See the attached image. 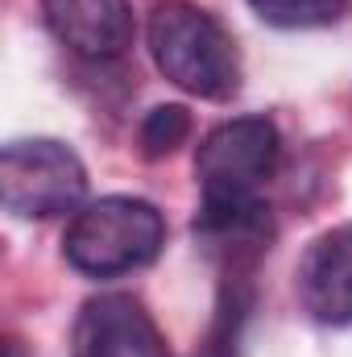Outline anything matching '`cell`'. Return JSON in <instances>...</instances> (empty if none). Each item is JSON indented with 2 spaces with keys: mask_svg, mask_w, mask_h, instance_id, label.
Segmentation results:
<instances>
[{
  "mask_svg": "<svg viewBox=\"0 0 352 357\" xmlns=\"http://www.w3.org/2000/svg\"><path fill=\"white\" fill-rule=\"evenodd\" d=\"M150 54L158 71L199 100H232L241 88V54L228 29L186 0H162L150 13Z\"/></svg>",
  "mask_w": 352,
  "mask_h": 357,
  "instance_id": "cell-1",
  "label": "cell"
},
{
  "mask_svg": "<svg viewBox=\"0 0 352 357\" xmlns=\"http://www.w3.org/2000/svg\"><path fill=\"white\" fill-rule=\"evenodd\" d=\"M166 245V220L150 199L108 195L75 212L63 258L88 278H116L150 266Z\"/></svg>",
  "mask_w": 352,
  "mask_h": 357,
  "instance_id": "cell-2",
  "label": "cell"
},
{
  "mask_svg": "<svg viewBox=\"0 0 352 357\" xmlns=\"http://www.w3.org/2000/svg\"><path fill=\"white\" fill-rule=\"evenodd\" d=\"M88 195V171L79 154L54 137L8 142L0 154V199L21 220L67 216Z\"/></svg>",
  "mask_w": 352,
  "mask_h": 357,
  "instance_id": "cell-3",
  "label": "cell"
},
{
  "mask_svg": "<svg viewBox=\"0 0 352 357\" xmlns=\"http://www.w3.org/2000/svg\"><path fill=\"white\" fill-rule=\"evenodd\" d=\"M282 158V137L269 116H237L216 125L195 154L203 199H257Z\"/></svg>",
  "mask_w": 352,
  "mask_h": 357,
  "instance_id": "cell-4",
  "label": "cell"
},
{
  "mask_svg": "<svg viewBox=\"0 0 352 357\" xmlns=\"http://www.w3.org/2000/svg\"><path fill=\"white\" fill-rule=\"evenodd\" d=\"M71 357H166L154 316L133 295H95L71 328Z\"/></svg>",
  "mask_w": 352,
  "mask_h": 357,
  "instance_id": "cell-5",
  "label": "cell"
},
{
  "mask_svg": "<svg viewBox=\"0 0 352 357\" xmlns=\"http://www.w3.org/2000/svg\"><path fill=\"white\" fill-rule=\"evenodd\" d=\"M42 17L58 46L88 63H112L133 46L129 0H42Z\"/></svg>",
  "mask_w": 352,
  "mask_h": 357,
  "instance_id": "cell-6",
  "label": "cell"
},
{
  "mask_svg": "<svg viewBox=\"0 0 352 357\" xmlns=\"http://www.w3.org/2000/svg\"><path fill=\"white\" fill-rule=\"evenodd\" d=\"M298 303L319 324H352V225L319 233L294 270Z\"/></svg>",
  "mask_w": 352,
  "mask_h": 357,
  "instance_id": "cell-7",
  "label": "cell"
},
{
  "mask_svg": "<svg viewBox=\"0 0 352 357\" xmlns=\"http://www.w3.org/2000/svg\"><path fill=\"white\" fill-rule=\"evenodd\" d=\"M195 237L199 245L224 262L228 274H241L253 258H262L273 237L269 204L257 199H203L195 212Z\"/></svg>",
  "mask_w": 352,
  "mask_h": 357,
  "instance_id": "cell-8",
  "label": "cell"
},
{
  "mask_svg": "<svg viewBox=\"0 0 352 357\" xmlns=\"http://www.w3.org/2000/svg\"><path fill=\"white\" fill-rule=\"evenodd\" d=\"M253 312V287L245 274H228L224 291H220V307H216V324H211V337H207V349L203 357H237L241 345V328Z\"/></svg>",
  "mask_w": 352,
  "mask_h": 357,
  "instance_id": "cell-9",
  "label": "cell"
},
{
  "mask_svg": "<svg viewBox=\"0 0 352 357\" xmlns=\"http://www.w3.org/2000/svg\"><path fill=\"white\" fill-rule=\"evenodd\" d=\"M249 8L273 29H323L344 21L352 0H249Z\"/></svg>",
  "mask_w": 352,
  "mask_h": 357,
  "instance_id": "cell-10",
  "label": "cell"
},
{
  "mask_svg": "<svg viewBox=\"0 0 352 357\" xmlns=\"http://www.w3.org/2000/svg\"><path fill=\"white\" fill-rule=\"evenodd\" d=\"M191 137V112L182 104H158L141 121V154L145 158H166Z\"/></svg>",
  "mask_w": 352,
  "mask_h": 357,
  "instance_id": "cell-11",
  "label": "cell"
}]
</instances>
